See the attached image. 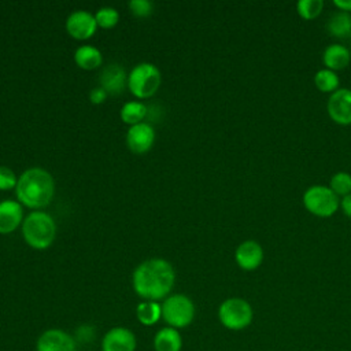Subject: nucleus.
I'll use <instances>...</instances> for the list:
<instances>
[{"mask_svg": "<svg viewBox=\"0 0 351 351\" xmlns=\"http://www.w3.org/2000/svg\"><path fill=\"white\" fill-rule=\"evenodd\" d=\"M174 277V270L167 261L149 259L134 270L133 288L140 298L155 302L167 296L173 288Z\"/></svg>", "mask_w": 351, "mask_h": 351, "instance_id": "1", "label": "nucleus"}, {"mask_svg": "<svg viewBox=\"0 0 351 351\" xmlns=\"http://www.w3.org/2000/svg\"><path fill=\"white\" fill-rule=\"evenodd\" d=\"M55 184L48 171L33 167L22 173L16 182V197L27 207L47 206L53 196Z\"/></svg>", "mask_w": 351, "mask_h": 351, "instance_id": "2", "label": "nucleus"}, {"mask_svg": "<svg viewBox=\"0 0 351 351\" xmlns=\"http://www.w3.org/2000/svg\"><path fill=\"white\" fill-rule=\"evenodd\" d=\"M22 232L26 243L30 247L44 250L52 244L55 239L56 226L53 219L48 214L34 211L25 218Z\"/></svg>", "mask_w": 351, "mask_h": 351, "instance_id": "3", "label": "nucleus"}, {"mask_svg": "<svg viewBox=\"0 0 351 351\" xmlns=\"http://www.w3.org/2000/svg\"><path fill=\"white\" fill-rule=\"evenodd\" d=\"M218 318L226 329L241 330L252 322L254 310L245 299L229 298L219 304Z\"/></svg>", "mask_w": 351, "mask_h": 351, "instance_id": "4", "label": "nucleus"}, {"mask_svg": "<svg viewBox=\"0 0 351 351\" xmlns=\"http://www.w3.org/2000/svg\"><path fill=\"white\" fill-rule=\"evenodd\" d=\"M303 206L313 215L326 218L337 211L340 199L326 185H311L303 193Z\"/></svg>", "mask_w": 351, "mask_h": 351, "instance_id": "5", "label": "nucleus"}, {"mask_svg": "<svg viewBox=\"0 0 351 351\" xmlns=\"http://www.w3.org/2000/svg\"><path fill=\"white\" fill-rule=\"evenodd\" d=\"M162 318L174 329L186 328L195 318V304L185 295H171L162 303Z\"/></svg>", "mask_w": 351, "mask_h": 351, "instance_id": "6", "label": "nucleus"}, {"mask_svg": "<svg viewBox=\"0 0 351 351\" xmlns=\"http://www.w3.org/2000/svg\"><path fill=\"white\" fill-rule=\"evenodd\" d=\"M160 85V71L152 63L137 64L128 77V86L140 99L152 96Z\"/></svg>", "mask_w": 351, "mask_h": 351, "instance_id": "7", "label": "nucleus"}, {"mask_svg": "<svg viewBox=\"0 0 351 351\" xmlns=\"http://www.w3.org/2000/svg\"><path fill=\"white\" fill-rule=\"evenodd\" d=\"M328 114L339 125L351 123V89L339 88L328 100Z\"/></svg>", "mask_w": 351, "mask_h": 351, "instance_id": "8", "label": "nucleus"}, {"mask_svg": "<svg viewBox=\"0 0 351 351\" xmlns=\"http://www.w3.org/2000/svg\"><path fill=\"white\" fill-rule=\"evenodd\" d=\"M37 351H75V341L62 329H48L43 332L36 344Z\"/></svg>", "mask_w": 351, "mask_h": 351, "instance_id": "9", "label": "nucleus"}, {"mask_svg": "<svg viewBox=\"0 0 351 351\" xmlns=\"http://www.w3.org/2000/svg\"><path fill=\"white\" fill-rule=\"evenodd\" d=\"M136 346L134 333L123 326L110 329L101 340V351H134Z\"/></svg>", "mask_w": 351, "mask_h": 351, "instance_id": "10", "label": "nucleus"}, {"mask_svg": "<svg viewBox=\"0 0 351 351\" xmlns=\"http://www.w3.org/2000/svg\"><path fill=\"white\" fill-rule=\"evenodd\" d=\"M263 248L262 245L255 240H245L243 241L234 252L236 263L243 270H255L258 269L263 262Z\"/></svg>", "mask_w": 351, "mask_h": 351, "instance_id": "11", "label": "nucleus"}, {"mask_svg": "<svg viewBox=\"0 0 351 351\" xmlns=\"http://www.w3.org/2000/svg\"><path fill=\"white\" fill-rule=\"evenodd\" d=\"M66 27H67V32L70 33V36H73L74 38H78V40H84V38H89L90 36H93V33L96 32V27H97V22L90 12L78 10V11H74L67 18Z\"/></svg>", "mask_w": 351, "mask_h": 351, "instance_id": "12", "label": "nucleus"}, {"mask_svg": "<svg viewBox=\"0 0 351 351\" xmlns=\"http://www.w3.org/2000/svg\"><path fill=\"white\" fill-rule=\"evenodd\" d=\"M154 138L155 133L152 126L144 122L133 125L126 134V143L129 148L136 154L147 152L152 147Z\"/></svg>", "mask_w": 351, "mask_h": 351, "instance_id": "13", "label": "nucleus"}, {"mask_svg": "<svg viewBox=\"0 0 351 351\" xmlns=\"http://www.w3.org/2000/svg\"><path fill=\"white\" fill-rule=\"evenodd\" d=\"M351 60V51L341 44H330L324 49L322 62L329 70H343Z\"/></svg>", "mask_w": 351, "mask_h": 351, "instance_id": "14", "label": "nucleus"}, {"mask_svg": "<svg viewBox=\"0 0 351 351\" xmlns=\"http://www.w3.org/2000/svg\"><path fill=\"white\" fill-rule=\"evenodd\" d=\"M22 219V207L15 200L0 203V233H11Z\"/></svg>", "mask_w": 351, "mask_h": 351, "instance_id": "15", "label": "nucleus"}, {"mask_svg": "<svg viewBox=\"0 0 351 351\" xmlns=\"http://www.w3.org/2000/svg\"><path fill=\"white\" fill-rule=\"evenodd\" d=\"M126 82V74L123 69L118 64L107 66L100 75L101 88L111 95H118L123 90Z\"/></svg>", "mask_w": 351, "mask_h": 351, "instance_id": "16", "label": "nucleus"}, {"mask_svg": "<svg viewBox=\"0 0 351 351\" xmlns=\"http://www.w3.org/2000/svg\"><path fill=\"white\" fill-rule=\"evenodd\" d=\"M155 351H181L182 337L178 329L171 326H165L155 333L154 337Z\"/></svg>", "mask_w": 351, "mask_h": 351, "instance_id": "17", "label": "nucleus"}, {"mask_svg": "<svg viewBox=\"0 0 351 351\" xmlns=\"http://www.w3.org/2000/svg\"><path fill=\"white\" fill-rule=\"evenodd\" d=\"M326 29L330 36L337 38L351 37V12L336 11L326 23Z\"/></svg>", "mask_w": 351, "mask_h": 351, "instance_id": "18", "label": "nucleus"}, {"mask_svg": "<svg viewBox=\"0 0 351 351\" xmlns=\"http://www.w3.org/2000/svg\"><path fill=\"white\" fill-rule=\"evenodd\" d=\"M74 59L75 63L85 70H92L101 64V53L92 45L80 47L74 53Z\"/></svg>", "mask_w": 351, "mask_h": 351, "instance_id": "19", "label": "nucleus"}, {"mask_svg": "<svg viewBox=\"0 0 351 351\" xmlns=\"http://www.w3.org/2000/svg\"><path fill=\"white\" fill-rule=\"evenodd\" d=\"M136 315H137V319L140 321V324H143L145 326L155 325L159 321V318L162 317V304L152 302V300L141 302L137 304Z\"/></svg>", "mask_w": 351, "mask_h": 351, "instance_id": "20", "label": "nucleus"}, {"mask_svg": "<svg viewBox=\"0 0 351 351\" xmlns=\"http://www.w3.org/2000/svg\"><path fill=\"white\" fill-rule=\"evenodd\" d=\"M314 84L321 92H330L333 93L335 90L339 89V75L336 71L329 70V69H321L314 74Z\"/></svg>", "mask_w": 351, "mask_h": 351, "instance_id": "21", "label": "nucleus"}, {"mask_svg": "<svg viewBox=\"0 0 351 351\" xmlns=\"http://www.w3.org/2000/svg\"><path fill=\"white\" fill-rule=\"evenodd\" d=\"M145 114H147V107L138 101H129L123 104L121 110L122 121L125 123H132V125L140 123V121L145 117Z\"/></svg>", "mask_w": 351, "mask_h": 351, "instance_id": "22", "label": "nucleus"}, {"mask_svg": "<svg viewBox=\"0 0 351 351\" xmlns=\"http://www.w3.org/2000/svg\"><path fill=\"white\" fill-rule=\"evenodd\" d=\"M329 188L337 196H346L351 193V174L348 171H337L330 178Z\"/></svg>", "mask_w": 351, "mask_h": 351, "instance_id": "23", "label": "nucleus"}, {"mask_svg": "<svg viewBox=\"0 0 351 351\" xmlns=\"http://www.w3.org/2000/svg\"><path fill=\"white\" fill-rule=\"evenodd\" d=\"M322 8H324L322 0H300L296 4L298 14L303 19H314L321 14Z\"/></svg>", "mask_w": 351, "mask_h": 351, "instance_id": "24", "label": "nucleus"}, {"mask_svg": "<svg viewBox=\"0 0 351 351\" xmlns=\"http://www.w3.org/2000/svg\"><path fill=\"white\" fill-rule=\"evenodd\" d=\"M95 19H96L97 25L101 27H112L117 25L119 15H118L117 10H114L111 7H103V8L97 10Z\"/></svg>", "mask_w": 351, "mask_h": 351, "instance_id": "25", "label": "nucleus"}, {"mask_svg": "<svg viewBox=\"0 0 351 351\" xmlns=\"http://www.w3.org/2000/svg\"><path fill=\"white\" fill-rule=\"evenodd\" d=\"M129 7L132 12L137 16H148L152 14L154 4L148 0H132L129 3Z\"/></svg>", "mask_w": 351, "mask_h": 351, "instance_id": "26", "label": "nucleus"}, {"mask_svg": "<svg viewBox=\"0 0 351 351\" xmlns=\"http://www.w3.org/2000/svg\"><path fill=\"white\" fill-rule=\"evenodd\" d=\"M16 177L14 171L5 166H0V189H11L16 185Z\"/></svg>", "mask_w": 351, "mask_h": 351, "instance_id": "27", "label": "nucleus"}, {"mask_svg": "<svg viewBox=\"0 0 351 351\" xmlns=\"http://www.w3.org/2000/svg\"><path fill=\"white\" fill-rule=\"evenodd\" d=\"M106 96H107V92L100 86V88H95L90 90V101L92 103H101L106 100Z\"/></svg>", "mask_w": 351, "mask_h": 351, "instance_id": "28", "label": "nucleus"}, {"mask_svg": "<svg viewBox=\"0 0 351 351\" xmlns=\"http://www.w3.org/2000/svg\"><path fill=\"white\" fill-rule=\"evenodd\" d=\"M340 207H341L343 213L351 219V193H348V195H346V196L341 197Z\"/></svg>", "mask_w": 351, "mask_h": 351, "instance_id": "29", "label": "nucleus"}, {"mask_svg": "<svg viewBox=\"0 0 351 351\" xmlns=\"http://www.w3.org/2000/svg\"><path fill=\"white\" fill-rule=\"evenodd\" d=\"M333 3L340 11H346V12L351 11V0H335Z\"/></svg>", "mask_w": 351, "mask_h": 351, "instance_id": "30", "label": "nucleus"}]
</instances>
